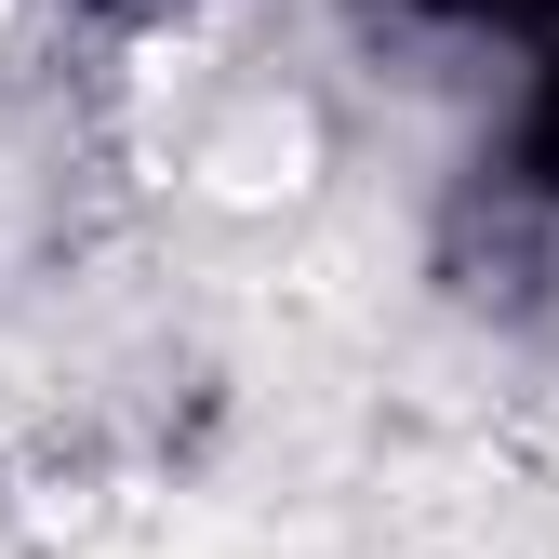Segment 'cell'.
<instances>
[{
    "mask_svg": "<svg viewBox=\"0 0 559 559\" xmlns=\"http://www.w3.org/2000/svg\"><path fill=\"white\" fill-rule=\"evenodd\" d=\"M413 14H440V27H479V40H520V53H533V40L559 27V0H413Z\"/></svg>",
    "mask_w": 559,
    "mask_h": 559,
    "instance_id": "cell-2",
    "label": "cell"
},
{
    "mask_svg": "<svg viewBox=\"0 0 559 559\" xmlns=\"http://www.w3.org/2000/svg\"><path fill=\"white\" fill-rule=\"evenodd\" d=\"M493 187H520V200H546V214H559V27H546L533 67H520V120H507Z\"/></svg>",
    "mask_w": 559,
    "mask_h": 559,
    "instance_id": "cell-1",
    "label": "cell"
}]
</instances>
